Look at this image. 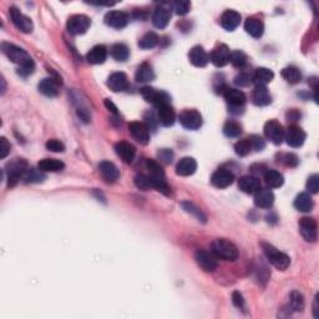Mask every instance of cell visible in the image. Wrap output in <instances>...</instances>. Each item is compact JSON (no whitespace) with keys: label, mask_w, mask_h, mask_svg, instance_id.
Listing matches in <instances>:
<instances>
[{"label":"cell","mask_w":319,"mask_h":319,"mask_svg":"<svg viewBox=\"0 0 319 319\" xmlns=\"http://www.w3.org/2000/svg\"><path fill=\"white\" fill-rule=\"evenodd\" d=\"M2 51L9 60H12L14 64L19 65V74L21 76H28V75L33 74L35 70V64L32 57L25 51L21 47L14 45V44L3 43L2 44Z\"/></svg>","instance_id":"1"},{"label":"cell","mask_w":319,"mask_h":319,"mask_svg":"<svg viewBox=\"0 0 319 319\" xmlns=\"http://www.w3.org/2000/svg\"><path fill=\"white\" fill-rule=\"evenodd\" d=\"M212 253L218 258L223 259V261H236L240 257V252L237 250L236 246L227 240L218 238L215 240L211 245Z\"/></svg>","instance_id":"2"},{"label":"cell","mask_w":319,"mask_h":319,"mask_svg":"<svg viewBox=\"0 0 319 319\" xmlns=\"http://www.w3.org/2000/svg\"><path fill=\"white\" fill-rule=\"evenodd\" d=\"M261 247H262L263 252H264V254H265V257H267L268 261H270L271 264L274 265L277 270L285 271L288 267H289L290 258H289V256H288V254L284 253V252L277 250L274 246H272L271 243H267V242H262Z\"/></svg>","instance_id":"3"},{"label":"cell","mask_w":319,"mask_h":319,"mask_svg":"<svg viewBox=\"0 0 319 319\" xmlns=\"http://www.w3.org/2000/svg\"><path fill=\"white\" fill-rule=\"evenodd\" d=\"M135 184L137 189L144 190V191L153 189L162 192L164 195L170 194V187L166 183V181H165V178H156L152 177V176L142 175L141 173V175H137L135 177Z\"/></svg>","instance_id":"4"},{"label":"cell","mask_w":319,"mask_h":319,"mask_svg":"<svg viewBox=\"0 0 319 319\" xmlns=\"http://www.w3.org/2000/svg\"><path fill=\"white\" fill-rule=\"evenodd\" d=\"M5 171L8 173V186L13 187L28 171V164L24 158H14L8 162Z\"/></svg>","instance_id":"5"},{"label":"cell","mask_w":319,"mask_h":319,"mask_svg":"<svg viewBox=\"0 0 319 319\" xmlns=\"http://www.w3.org/2000/svg\"><path fill=\"white\" fill-rule=\"evenodd\" d=\"M90 25L91 21L88 16L83 15V14H76V15L70 16L66 26H68V32L70 34L81 35L88 32Z\"/></svg>","instance_id":"6"},{"label":"cell","mask_w":319,"mask_h":319,"mask_svg":"<svg viewBox=\"0 0 319 319\" xmlns=\"http://www.w3.org/2000/svg\"><path fill=\"white\" fill-rule=\"evenodd\" d=\"M180 124L183 126L186 130H198L202 126V115L197 110H184L178 116Z\"/></svg>","instance_id":"7"},{"label":"cell","mask_w":319,"mask_h":319,"mask_svg":"<svg viewBox=\"0 0 319 319\" xmlns=\"http://www.w3.org/2000/svg\"><path fill=\"white\" fill-rule=\"evenodd\" d=\"M141 95L147 102L153 103L156 108H158L160 105H164V103L171 102V99H170V96L166 94V92L156 90V89L150 88V86H145V88H142Z\"/></svg>","instance_id":"8"},{"label":"cell","mask_w":319,"mask_h":319,"mask_svg":"<svg viewBox=\"0 0 319 319\" xmlns=\"http://www.w3.org/2000/svg\"><path fill=\"white\" fill-rule=\"evenodd\" d=\"M10 18H12L13 24L18 28L20 32L25 33V34H30L34 29V25L33 21L30 20V18H28L26 15H24L18 8L12 7L10 8Z\"/></svg>","instance_id":"9"},{"label":"cell","mask_w":319,"mask_h":319,"mask_svg":"<svg viewBox=\"0 0 319 319\" xmlns=\"http://www.w3.org/2000/svg\"><path fill=\"white\" fill-rule=\"evenodd\" d=\"M264 135L274 145H281L284 140V128L276 120H270L264 125Z\"/></svg>","instance_id":"10"},{"label":"cell","mask_w":319,"mask_h":319,"mask_svg":"<svg viewBox=\"0 0 319 319\" xmlns=\"http://www.w3.org/2000/svg\"><path fill=\"white\" fill-rule=\"evenodd\" d=\"M299 232L302 237L307 242H315L317 241L318 231H317V222L314 218L303 217L299 221Z\"/></svg>","instance_id":"11"},{"label":"cell","mask_w":319,"mask_h":319,"mask_svg":"<svg viewBox=\"0 0 319 319\" xmlns=\"http://www.w3.org/2000/svg\"><path fill=\"white\" fill-rule=\"evenodd\" d=\"M306 132L299 126L292 125L284 131V140L290 147H301L306 141Z\"/></svg>","instance_id":"12"},{"label":"cell","mask_w":319,"mask_h":319,"mask_svg":"<svg viewBox=\"0 0 319 319\" xmlns=\"http://www.w3.org/2000/svg\"><path fill=\"white\" fill-rule=\"evenodd\" d=\"M222 94L226 102H227L232 109H242V106L246 103L245 92L238 90V89L225 88L223 89Z\"/></svg>","instance_id":"13"},{"label":"cell","mask_w":319,"mask_h":319,"mask_svg":"<svg viewBox=\"0 0 319 319\" xmlns=\"http://www.w3.org/2000/svg\"><path fill=\"white\" fill-rule=\"evenodd\" d=\"M128 130H130L131 136L136 140L139 144L147 145L150 141V131L148 127L145 124L139 121H134L128 125Z\"/></svg>","instance_id":"14"},{"label":"cell","mask_w":319,"mask_h":319,"mask_svg":"<svg viewBox=\"0 0 319 319\" xmlns=\"http://www.w3.org/2000/svg\"><path fill=\"white\" fill-rule=\"evenodd\" d=\"M105 24L108 26L114 28V29H122L128 23V15L125 12H120V10H113L109 12L103 18Z\"/></svg>","instance_id":"15"},{"label":"cell","mask_w":319,"mask_h":319,"mask_svg":"<svg viewBox=\"0 0 319 319\" xmlns=\"http://www.w3.org/2000/svg\"><path fill=\"white\" fill-rule=\"evenodd\" d=\"M234 181V175L229 170L220 169L216 172H214L211 177V182L217 189H226L231 186Z\"/></svg>","instance_id":"16"},{"label":"cell","mask_w":319,"mask_h":319,"mask_svg":"<svg viewBox=\"0 0 319 319\" xmlns=\"http://www.w3.org/2000/svg\"><path fill=\"white\" fill-rule=\"evenodd\" d=\"M195 259L197 262V264L202 268L205 272H215L217 268V262L216 259L212 257L211 253H208L207 251L198 250L195 253Z\"/></svg>","instance_id":"17"},{"label":"cell","mask_w":319,"mask_h":319,"mask_svg":"<svg viewBox=\"0 0 319 319\" xmlns=\"http://www.w3.org/2000/svg\"><path fill=\"white\" fill-rule=\"evenodd\" d=\"M229 55H231V52H229L227 45H223L222 44V45L215 47L214 51L209 55V60L217 68H223V66H226L229 63Z\"/></svg>","instance_id":"18"},{"label":"cell","mask_w":319,"mask_h":319,"mask_svg":"<svg viewBox=\"0 0 319 319\" xmlns=\"http://www.w3.org/2000/svg\"><path fill=\"white\" fill-rule=\"evenodd\" d=\"M157 120L158 122L165 127H170L175 124L176 113L170 103H164L157 108Z\"/></svg>","instance_id":"19"},{"label":"cell","mask_w":319,"mask_h":319,"mask_svg":"<svg viewBox=\"0 0 319 319\" xmlns=\"http://www.w3.org/2000/svg\"><path fill=\"white\" fill-rule=\"evenodd\" d=\"M115 151H116L117 156L121 157V160L126 164H131L135 158L136 155V148L134 145H131L130 142L126 141H120L115 145Z\"/></svg>","instance_id":"20"},{"label":"cell","mask_w":319,"mask_h":319,"mask_svg":"<svg viewBox=\"0 0 319 319\" xmlns=\"http://www.w3.org/2000/svg\"><path fill=\"white\" fill-rule=\"evenodd\" d=\"M99 171L101 173V177L109 183L116 182L120 177L119 169L110 161H102L99 165Z\"/></svg>","instance_id":"21"},{"label":"cell","mask_w":319,"mask_h":319,"mask_svg":"<svg viewBox=\"0 0 319 319\" xmlns=\"http://www.w3.org/2000/svg\"><path fill=\"white\" fill-rule=\"evenodd\" d=\"M241 24V15L240 13L234 12V10H226L225 13L221 15V25L227 32H233L238 28Z\"/></svg>","instance_id":"22"},{"label":"cell","mask_w":319,"mask_h":319,"mask_svg":"<svg viewBox=\"0 0 319 319\" xmlns=\"http://www.w3.org/2000/svg\"><path fill=\"white\" fill-rule=\"evenodd\" d=\"M189 58L192 65L197 66V68H205L209 61L208 54H207L206 50L200 45L194 46L190 50Z\"/></svg>","instance_id":"23"},{"label":"cell","mask_w":319,"mask_h":319,"mask_svg":"<svg viewBox=\"0 0 319 319\" xmlns=\"http://www.w3.org/2000/svg\"><path fill=\"white\" fill-rule=\"evenodd\" d=\"M238 187L242 192L248 195H253L261 190V181L254 176H243L240 178Z\"/></svg>","instance_id":"24"},{"label":"cell","mask_w":319,"mask_h":319,"mask_svg":"<svg viewBox=\"0 0 319 319\" xmlns=\"http://www.w3.org/2000/svg\"><path fill=\"white\" fill-rule=\"evenodd\" d=\"M108 86L114 92L125 91L128 88V79L124 72H114L108 79Z\"/></svg>","instance_id":"25"},{"label":"cell","mask_w":319,"mask_h":319,"mask_svg":"<svg viewBox=\"0 0 319 319\" xmlns=\"http://www.w3.org/2000/svg\"><path fill=\"white\" fill-rule=\"evenodd\" d=\"M60 84L61 81H59V79L46 77V79H43L41 83L39 84V91L47 97H55L59 94V85Z\"/></svg>","instance_id":"26"},{"label":"cell","mask_w":319,"mask_h":319,"mask_svg":"<svg viewBox=\"0 0 319 319\" xmlns=\"http://www.w3.org/2000/svg\"><path fill=\"white\" fill-rule=\"evenodd\" d=\"M272 101L270 91L265 86H256L252 92V102L256 106H267Z\"/></svg>","instance_id":"27"},{"label":"cell","mask_w":319,"mask_h":319,"mask_svg":"<svg viewBox=\"0 0 319 319\" xmlns=\"http://www.w3.org/2000/svg\"><path fill=\"white\" fill-rule=\"evenodd\" d=\"M106 58H108V49H106L105 45L94 46L86 55V60H88L89 64H92V65L103 64Z\"/></svg>","instance_id":"28"},{"label":"cell","mask_w":319,"mask_h":319,"mask_svg":"<svg viewBox=\"0 0 319 319\" xmlns=\"http://www.w3.org/2000/svg\"><path fill=\"white\" fill-rule=\"evenodd\" d=\"M197 170V162L192 157H183L176 166V173L180 176H191Z\"/></svg>","instance_id":"29"},{"label":"cell","mask_w":319,"mask_h":319,"mask_svg":"<svg viewBox=\"0 0 319 319\" xmlns=\"http://www.w3.org/2000/svg\"><path fill=\"white\" fill-rule=\"evenodd\" d=\"M274 203V195L271 190H259L254 196V205L259 208H271Z\"/></svg>","instance_id":"30"},{"label":"cell","mask_w":319,"mask_h":319,"mask_svg":"<svg viewBox=\"0 0 319 319\" xmlns=\"http://www.w3.org/2000/svg\"><path fill=\"white\" fill-rule=\"evenodd\" d=\"M274 72L271 69L258 68L252 75V83L256 84V86H265L273 80Z\"/></svg>","instance_id":"31"},{"label":"cell","mask_w":319,"mask_h":319,"mask_svg":"<svg viewBox=\"0 0 319 319\" xmlns=\"http://www.w3.org/2000/svg\"><path fill=\"white\" fill-rule=\"evenodd\" d=\"M245 29L253 38H261L264 32V25H263L262 20H259L258 18H248L245 23Z\"/></svg>","instance_id":"32"},{"label":"cell","mask_w":319,"mask_h":319,"mask_svg":"<svg viewBox=\"0 0 319 319\" xmlns=\"http://www.w3.org/2000/svg\"><path fill=\"white\" fill-rule=\"evenodd\" d=\"M38 167L40 171L43 172H59L63 171L65 165L63 161L57 158H44L40 160V162L38 164Z\"/></svg>","instance_id":"33"},{"label":"cell","mask_w":319,"mask_h":319,"mask_svg":"<svg viewBox=\"0 0 319 319\" xmlns=\"http://www.w3.org/2000/svg\"><path fill=\"white\" fill-rule=\"evenodd\" d=\"M170 18H171V14H170L169 9H166V8H157L152 15V23L157 29H164V28L169 25Z\"/></svg>","instance_id":"34"},{"label":"cell","mask_w":319,"mask_h":319,"mask_svg":"<svg viewBox=\"0 0 319 319\" xmlns=\"http://www.w3.org/2000/svg\"><path fill=\"white\" fill-rule=\"evenodd\" d=\"M135 77L137 83H150V81H152L155 79V72H153L152 66L148 63H142L137 69Z\"/></svg>","instance_id":"35"},{"label":"cell","mask_w":319,"mask_h":319,"mask_svg":"<svg viewBox=\"0 0 319 319\" xmlns=\"http://www.w3.org/2000/svg\"><path fill=\"white\" fill-rule=\"evenodd\" d=\"M313 206H314V203H313L312 197L307 192L299 194L296 197L295 207L299 212H310L313 209Z\"/></svg>","instance_id":"36"},{"label":"cell","mask_w":319,"mask_h":319,"mask_svg":"<svg viewBox=\"0 0 319 319\" xmlns=\"http://www.w3.org/2000/svg\"><path fill=\"white\" fill-rule=\"evenodd\" d=\"M264 181L272 189H278L284 183V177L281 172L276 170H267L264 172Z\"/></svg>","instance_id":"37"},{"label":"cell","mask_w":319,"mask_h":319,"mask_svg":"<svg viewBox=\"0 0 319 319\" xmlns=\"http://www.w3.org/2000/svg\"><path fill=\"white\" fill-rule=\"evenodd\" d=\"M111 57H113L115 60L117 61H126L130 57V49L125 45V44H115V45L111 46L110 49Z\"/></svg>","instance_id":"38"},{"label":"cell","mask_w":319,"mask_h":319,"mask_svg":"<svg viewBox=\"0 0 319 319\" xmlns=\"http://www.w3.org/2000/svg\"><path fill=\"white\" fill-rule=\"evenodd\" d=\"M281 75L282 77H283L285 81H288L289 84H297L302 79L301 71H299V69L296 68V66H288V68H284L282 70Z\"/></svg>","instance_id":"39"},{"label":"cell","mask_w":319,"mask_h":319,"mask_svg":"<svg viewBox=\"0 0 319 319\" xmlns=\"http://www.w3.org/2000/svg\"><path fill=\"white\" fill-rule=\"evenodd\" d=\"M181 206H182V208L184 209V211L189 212V214H191V215H194V216L197 218L198 221H201V222H203V223L206 222V220H207L206 215L203 214L202 209L198 208V207L196 206L195 203L190 202V201H183V202L181 203Z\"/></svg>","instance_id":"40"},{"label":"cell","mask_w":319,"mask_h":319,"mask_svg":"<svg viewBox=\"0 0 319 319\" xmlns=\"http://www.w3.org/2000/svg\"><path fill=\"white\" fill-rule=\"evenodd\" d=\"M157 44H158V36L157 34H155V33H152V32L145 34L139 41V46L145 50L152 49V47H155Z\"/></svg>","instance_id":"41"},{"label":"cell","mask_w":319,"mask_h":319,"mask_svg":"<svg viewBox=\"0 0 319 319\" xmlns=\"http://www.w3.org/2000/svg\"><path fill=\"white\" fill-rule=\"evenodd\" d=\"M223 134L227 137H231V139H236L242 134V127H241L238 122L228 121L223 126Z\"/></svg>","instance_id":"42"},{"label":"cell","mask_w":319,"mask_h":319,"mask_svg":"<svg viewBox=\"0 0 319 319\" xmlns=\"http://www.w3.org/2000/svg\"><path fill=\"white\" fill-rule=\"evenodd\" d=\"M229 63L234 66V68H243L247 64V55L241 50H236V51L231 52L229 55Z\"/></svg>","instance_id":"43"},{"label":"cell","mask_w":319,"mask_h":319,"mask_svg":"<svg viewBox=\"0 0 319 319\" xmlns=\"http://www.w3.org/2000/svg\"><path fill=\"white\" fill-rule=\"evenodd\" d=\"M146 167L150 171V176L156 178H165V171L162 170L161 165L156 162L155 160H146Z\"/></svg>","instance_id":"44"},{"label":"cell","mask_w":319,"mask_h":319,"mask_svg":"<svg viewBox=\"0 0 319 319\" xmlns=\"http://www.w3.org/2000/svg\"><path fill=\"white\" fill-rule=\"evenodd\" d=\"M289 307H290V309L296 310V312H301V310H303V308H304L303 296H302L299 292H297V290H293V292L290 293Z\"/></svg>","instance_id":"45"},{"label":"cell","mask_w":319,"mask_h":319,"mask_svg":"<svg viewBox=\"0 0 319 319\" xmlns=\"http://www.w3.org/2000/svg\"><path fill=\"white\" fill-rule=\"evenodd\" d=\"M24 178L26 182H34V183H39V182H43L45 180V175H44L43 171L40 170H35V169H28V171L25 172Z\"/></svg>","instance_id":"46"},{"label":"cell","mask_w":319,"mask_h":319,"mask_svg":"<svg viewBox=\"0 0 319 319\" xmlns=\"http://www.w3.org/2000/svg\"><path fill=\"white\" fill-rule=\"evenodd\" d=\"M251 150H252V147H251L250 141H248V139L241 140V141H238L236 145H234V151H236L237 155L241 156V157H245V156L250 155Z\"/></svg>","instance_id":"47"},{"label":"cell","mask_w":319,"mask_h":319,"mask_svg":"<svg viewBox=\"0 0 319 319\" xmlns=\"http://www.w3.org/2000/svg\"><path fill=\"white\" fill-rule=\"evenodd\" d=\"M191 9V3L187 0H180L173 4V10H175L177 15H186Z\"/></svg>","instance_id":"48"},{"label":"cell","mask_w":319,"mask_h":319,"mask_svg":"<svg viewBox=\"0 0 319 319\" xmlns=\"http://www.w3.org/2000/svg\"><path fill=\"white\" fill-rule=\"evenodd\" d=\"M248 141H250L252 150L262 151L263 148L265 147L264 140H263L262 137L258 136V135H252V136H250V137H248Z\"/></svg>","instance_id":"49"},{"label":"cell","mask_w":319,"mask_h":319,"mask_svg":"<svg viewBox=\"0 0 319 319\" xmlns=\"http://www.w3.org/2000/svg\"><path fill=\"white\" fill-rule=\"evenodd\" d=\"M46 148L52 152H63L65 150V145L57 139H51L46 142Z\"/></svg>","instance_id":"50"},{"label":"cell","mask_w":319,"mask_h":319,"mask_svg":"<svg viewBox=\"0 0 319 319\" xmlns=\"http://www.w3.org/2000/svg\"><path fill=\"white\" fill-rule=\"evenodd\" d=\"M307 189L310 194H318L319 190V176L312 175L307 181Z\"/></svg>","instance_id":"51"},{"label":"cell","mask_w":319,"mask_h":319,"mask_svg":"<svg viewBox=\"0 0 319 319\" xmlns=\"http://www.w3.org/2000/svg\"><path fill=\"white\" fill-rule=\"evenodd\" d=\"M157 156L164 164H171L173 160V152L170 148H162V150H160Z\"/></svg>","instance_id":"52"},{"label":"cell","mask_w":319,"mask_h":319,"mask_svg":"<svg viewBox=\"0 0 319 319\" xmlns=\"http://www.w3.org/2000/svg\"><path fill=\"white\" fill-rule=\"evenodd\" d=\"M251 83H252V75L240 74V75H237L236 77H234V84H236V85H238V86H242V88H245V86H248Z\"/></svg>","instance_id":"53"},{"label":"cell","mask_w":319,"mask_h":319,"mask_svg":"<svg viewBox=\"0 0 319 319\" xmlns=\"http://www.w3.org/2000/svg\"><path fill=\"white\" fill-rule=\"evenodd\" d=\"M10 152V144L5 137L0 139V157L5 158Z\"/></svg>","instance_id":"54"},{"label":"cell","mask_w":319,"mask_h":319,"mask_svg":"<svg viewBox=\"0 0 319 319\" xmlns=\"http://www.w3.org/2000/svg\"><path fill=\"white\" fill-rule=\"evenodd\" d=\"M282 160H283L284 164L289 167H295L297 166V164H298V157H297L295 153H285Z\"/></svg>","instance_id":"55"},{"label":"cell","mask_w":319,"mask_h":319,"mask_svg":"<svg viewBox=\"0 0 319 319\" xmlns=\"http://www.w3.org/2000/svg\"><path fill=\"white\" fill-rule=\"evenodd\" d=\"M232 302L237 308H243L245 307V299H243V296L241 295L238 290L232 293Z\"/></svg>","instance_id":"56"},{"label":"cell","mask_w":319,"mask_h":319,"mask_svg":"<svg viewBox=\"0 0 319 319\" xmlns=\"http://www.w3.org/2000/svg\"><path fill=\"white\" fill-rule=\"evenodd\" d=\"M105 106H106V108L109 109V110L113 111L114 114H117V109H116V106H115L114 103L111 102L110 100H109V99H106V100H105Z\"/></svg>","instance_id":"57"},{"label":"cell","mask_w":319,"mask_h":319,"mask_svg":"<svg viewBox=\"0 0 319 319\" xmlns=\"http://www.w3.org/2000/svg\"><path fill=\"white\" fill-rule=\"evenodd\" d=\"M313 313H314V317L319 318V309H318V295L314 298V304H313Z\"/></svg>","instance_id":"58"}]
</instances>
